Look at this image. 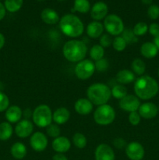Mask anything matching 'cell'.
Instances as JSON below:
<instances>
[{"instance_id": "14", "label": "cell", "mask_w": 159, "mask_h": 160, "mask_svg": "<svg viewBox=\"0 0 159 160\" xmlns=\"http://www.w3.org/2000/svg\"><path fill=\"white\" fill-rule=\"evenodd\" d=\"M138 112L141 118L145 120H151L154 118L158 113V108L153 102H145L140 105Z\"/></svg>"}, {"instance_id": "4", "label": "cell", "mask_w": 159, "mask_h": 160, "mask_svg": "<svg viewBox=\"0 0 159 160\" xmlns=\"http://www.w3.org/2000/svg\"><path fill=\"white\" fill-rule=\"evenodd\" d=\"M87 96L92 104L99 106L107 104L112 97V92L110 88L107 84L103 83H94L87 88Z\"/></svg>"}, {"instance_id": "45", "label": "cell", "mask_w": 159, "mask_h": 160, "mask_svg": "<svg viewBox=\"0 0 159 160\" xmlns=\"http://www.w3.org/2000/svg\"><path fill=\"white\" fill-rule=\"evenodd\" d=\"M33 111H31V109H26L23 112V116L25 117V119H29L30 117H32Z\"/></svg>"}, {"instance_id": "26", "label": "cell", "mask_w": 159, "mask_h": 160, "mask_svg": "<svg viewBox=\"0 0 159 160\" xmlns=\"http://www.w3.org/2000/svg\"><path fill=\"white\" fill-rule=\"evenodd\" d=\"M131 68H132V71L135 73V75H138V76H142L143 73L146 71V64L145 62L142 60L141 59H133L131 64Z\"/></svg>"}, {"instance_id": "1", "label": "cell", "mask_w": 159, "mask_h": 160, "mask_svg": "<svg viewBox=\"0 0 159 160\" xmlns=\"http://www.w3.org/2000/svg\"><path fill=\"white\" fill-rule=\"evenodd\" d=\"M136 96L142 100H149L155 97L159 92L157 81L148 75H142L134 81Z\"/></svg>"}, {"instance_id": "50", "label": "cell", "mask_w": 159, "mask_h": 160, "mask_svg": "<svg viewBox=\"0 0 159 160\" xmlns=\"http://www.w3.org/2000/svg\"><path fill=\"white\" fill-rule=\"evenodd\" d=\"M157 75H158V77H159V69H158V71H157Z\"/></svg>"}, {"instance_id": "21", "label": "cell", "mask_w": 159, "mask_h": 160, "mask_svg": "<svg viewBox=\"0 0 159 160\" xmlns=\"http://www.w3.org/2000/svg\"><path fill=\"white\" fill-rule=\"evenodd\" d=\"M41 18L45 23L49 25L55 24V23H59L60 20V17H59L58 12L50 8H46L42 10L41 13Z\"/></svg>"}, {"instance_id": "34", "label": "cell", "mask_w": 159, "mask_h": 160, "mask_svg": "<svg viewBox=\"0 0 159 160\" xmlns=\"http://www.w3.org/2000/svg\"><path fill=\"white\" fill-rule=\"evenodd\" d=\"M46 134L50 138H52L54 139L61 136V129L59 128V125L56 124L55 123H51L49 126L46 128Z\"/></svg>"}, {"instance_id": "43", "label": "cell", "mask_w": 159, "mask_h": 160, "mask_svg": "<svg viewBox=\"0 0 159 160\" xmlns=\"http://www.w3.org/2000/svg\"><path fill=\"white\" fill-rule=\"evenodd\" d=\"M52 160H69L67 156L63 153H56L52 156Z\"/></svg>"}, {"instance_id": "22", "label": "cell", "mask_w": 159, "mask_h": 160, "mask_svg": "<svg viewBox=\"0 0 159 160\" xmlns=\"http://www.w3.org/2000/svg\"><path fill=\"white\" fill-rule=\"evenodd\" d=\"M140 54L147 59H153L157 56V52H158V49L154 45V42H144L140 46Z\"/></svg>"}, {"instance_id": "35", "label": "cell", "mask_w": 159, "mask_h": 160, "mask_svg": "<svg viewBox=\"0 0 159 160\" xmlns=\"http://www.w3.org/2000/svg\"><path fill=\"white\" fill-rule=\"evenodd\" d=\"M132 31L135 34L136 36H142L144 35L148 31V26L144 22H139L134 25L132 28Z\"/></svg>"}, {"instance_id": "48", "label": "cell", "mask_w": 159, "mask_h": 160, "mask_svg": "<svg viewBox=\"0 0 159 160\" xmlns=\"http://www.w3.org/2000/svg\"><path fill=\"white\" fill-rule=\"evenodd\" d=\"M141 2L144 5H151L152 3L153 0H141Z\"/></svg>"}, {"instance_id": "39", "label": "cell", "mask_w": 159, "mask_h": 160, "mask_svg": "<svg viewBox=\"0 0 159 160\" xmlns=\"http://www.w3.org/2000/svg\"><path fill=\"white\" fill-rule=\"evenodd\" d=\"M128 120H129V122L130 123V124H132V126H137L140 123L141 117H140V115L139 114V112L137 111L131 112H129Z\"/></svg>"}, {"instance_id": "18", "label": "cell", "mask_w": 159, "mask_h": 160, "mask_svg": "<svg viewBox=\"0 0 159 160\" xmlns=\"http://www.w3.org/2000/svg\"><path fill=\"white\" fill-rule=\"evenodd\" d=\"M5 117L9 123H18L20 120H21L22 117H23V110L18 106H16V105L10 106L6 110Z\"/></svg>"}, {"instance_id": "6", "label": "cell", "mask_w": 159, "mask_h": 160, "mask_svg": "<svg viewBox=\"0 0 159 160\" xmlns=\"http://www.w3.org/2000/svg\"><path fill=\"white\" fill-rule=\"evenodd\" d=\"M116 113L112 106L108 104L98 106L94 112V120L100 126H108L113 123Z\"/></svg>"}, {"instance_id": "40", "label": "cell", "mask_w": 159, "mask_h": 160, "mask_svg": "<svg viewBox=\"0 0 159 160\" xmlns=\"http://www.w3.org/2000/svg\"><path fill=\"white\" fill-rule=\"evenodd\" d=\"M100 45L103 47V48H108V47L111 46L112 45V39L110 34H103L100 37L99 40Z\"/></svg>"}, {"instance_id": "5", "label": "cell", "mask_w": 159, "mask_h": 160, "mask_svg": "<svg viewBox=\"0 0 159 160\" xmlns=\"http://www.w3.org/2000/svg\"><path fill=\"white\" fill-rule=\"evenodd\" d=\"M52 114V111L48 105L41 104L33 111V122L38 128H46L53 121Z\"/></svg>"}, {"instance_id": "31", "label": "cell", "mask_w": 159, "mask_h": 160, "mask_svg": "<svg viewBox=\"0 0 159 160\" xmlns=\"http://www.w3.org/2000/svg\"><path fill=\"white\" fill-rule=\"evenodd\" d=\"M73 143L79 149H83L87 146V140L86 136L82 133H76L73 136Z\"/></svg>"}, {"instance_id": "29", "label": "cell", "mask_w": 159, "mask_h": 160, "mask_svg": "<svg viewBox=\"0 0 159 160\" xmlns=\"http://www.w3.org/2000/svg\"><path fill=\"white\" fill-rule=\"evenodd\" d=\"M23 0H5V7L10 12H16L23 6Z\"/></svg>"}, {"instance_id": "7", "label": "cell", "mask_w": 159, "mask_h": 160, "mask_svg": "<svg viewBox=\"0 0 159 160\" xmlns=\"http://www.w3.org/2000/svg\"><path fill=\"white\" fill-rule=\"evenodd\" d=\"M104 28L111 36H119L124 31V23L118 16L110 14L104 18Z\"/></svg>"}, {"instance_id": "12", "label": "cell", "mask_w": 159, "mask_h": 160, "mask_svg": "<svg viewBox=\"0 0 159 160\" xmlns=\"http://www.w3.org/2000/svg\"><path fill=\"white\" fill-rule=\"evenodd\" d=\"M14 131L20 138H26L30 137L34 131V123L30 120L23 119L17 123Z\"/></svg>"}, {"instance_id": "37", "label": "cell", "mask_w": 159, "mask_h": 160, "mask_svg": "<svg viewBox=\"0 0 159 160\" xmlns=\"http://www.w3.org/2000/svg\"><path fill=\"white\" fill-rule=\"evenodd\" d=\"M9 106V97L3 92H0V112L6 111Z\"/></svg>"}, {"instance_id": "3", "label": "cell", "mask_w": 159, "mask_h": 160, "mask_svg": "<svg viewBox=\"0 0 159 160\" xmlns=\"http://www.w3.org/2000/svg\"><path fill=\"white\" fill-rule=\"evenodd\" d=\"M87 47L84 42L76 39L67 41L62 48V53L65 59L71 62H79L85 58Z\"/></svg>"}, {"instance_id": "24", "label": "cell", "mask_w": 159, "mask_h": 160, "mask_svg": "<svg viewBox=\"0 0 159 160\" xmlns=\"http://www.w3.org/2000/svg\"><path fill=\"white\" fill-rule=\"evenodd\" d=\"M10 153L12 157L16 159H23L27 153L26 145L22 142H16L11 146Z\"/></svg>"}, {"instance_id": "23", "label": "cell", "mask_w": 159, "mask_h": 160, "mask_svg": "<svg viewBox=\"0 0 159 160\" xmlns=\"http://www.w3.org/2000/svg\"><path fill=\"white\" fill-rule=\"evenodd\" d=\"M116 80L120 84H128L136 81V75L131 70L124 69L117 73Z\"/></svg>"}, {"instance_id": "9", "label": "cell", "mask_w": 159, "mask_h": 160, "mask_svg": "<svg viewBox=\"0 0 159 160\" xmlns=\"http://www.w3.org/2000/svg\"><path fill=\"white\" fill-rule=\"evenodd\" d=\"M126 155L130 160H142L145 156V150L143 145L138 142H131L127 144Z\"/></svg>"}, {"instance_id": "13", "label": "cell", "mask_w": 159, "mask_h": 160, "mask_svg": "<svg viewBox=\"0 0 159 160\" xmlns=\"http://www.w3.org/2000/svg\"><path fill=\"white\" fill-rule=\"evenodd\" d=\"M95 160H115V154L110 145L100 144L94 152Z\"/></svg>"}, {"instance_id": "17", "label": "cell", "mask_w": 159, "mask_h": 160, "mask_svg": "<svg viewBox=\"0 0 159 160\" xmlns=\"http://www.w3.org/2000/svg\"><path fill=\"white\" fill-rule=\"evenodd\" d=\"M75 111L78 114L82 116H86L90 114L93 110V104L88 98H79L75 102Z\"/></svg>"}, {"instance_id": "11", "label": "cell", "mask_w": 159, "mask_h": 160, "mask_svg": "<svg viewBox=\"0 0 159 160\" xmlns=\"http://www.w3.org/2000/svg\"><path fill=\"white\" fill-rule=\"evenodd\" d=\"M140 100L134 95H127L119 100V107L126 112H135L140 108Z\"/></svg>"}, {"instance_id": "16", "label": "cell", "mask_w": 159, "mask_h": 160, "mask_svg": "<svg viewBox=\"0 0 159 160\" xmlns=\"http://www.w3.org/2000/svg\"><path fill=\"white\" fill-rule=\"evenodd\" d=\"M51 147L57 153H65L71 148V142L65 136H59L52 141Z\"/></svg>"}, {"instance_id": "20", "label": "cell", "mask_w": 159, "mask_h": 160, "mask_svg": "<svg viewBox=\"0 0 159 160\" xmlns=\"http://www.w3.org/2000/svg\"><path fill=\"white\" fill-rule=\"evenodd\" d=\"M70 118V112L65 107H59L53 112L52 120L58 125H62L66 123Z\"/></svg>"}, {"instance_id": "47", "label": "cell", "mask_w": 159, "mask_h": 160, "mask_svg": "<svg viewBox=\"0 0 159 160\" xmlns=\"http://www.w3.org/2000/svg\"><path fill=\"white\" fill-rule=\"evenodd\" d=\"M154 45H156V47H157V49H158V51H159V35L154 38Z\"/></svg>"}, {"instance_id": "32", "label": "cell", "mask_w": 159, "mask_h": 160, "mask_svg": "<svg viewBox=\"0 0 159 160\" xmlns=\"http://www.w3.org/2000/svg\"><path fill=\"white\" fill-rule=\"evenodd\" d=\"M122 37L126 41L127 45L128 44L132 45V44L137 43L138 42V38L135 35V34L132 31V29H129V28L124 29V31L122 33Z\"/></svg>"}, {"instance_id": "25", "label": "cell", "mask_w": 159, "mask_h": 160, "mask_svg": "<svg viewBox=\"0 0 159 160\" xmlns=\"http://www.w3.org/2000/svg\"><path fill=\"white\" fill-rule=\"evenodd\" d=\"M13 128L9 122H2L0 123V140L7 141L12 137Z\"/></svg>"}, {"instance_id": "19", "label": "cell", "mask_w": 159, "mask_h": 160, "mask_svg": "<svg viewBox=\"0 0 159 160\" xmlns=\"http://www.w3.org/2000/svg\"><path fill=\"white\" fill-rule=\"evenodd\" d=\"M104 29V25L101 22L94 20V21L89 23L86 31H87V34L88 35V37H90V38L96 39L102 35Z\"/></svg>"}, {"instance_id": "42", "label": "cell", "mask_w": 159, "mask_h": 160, "mask_svg": "<svg viewBox=\"0 0 159 160\" xmlns=\"http://www.w3.org/2000/svg\"><path fill=\"white\" fill-rule=\"evenodd\" d=\"M148 31L154 38L159 35V24L157 23H153L148 27Z\"/></svg>"}, {"instance_id": "2", "label": "cell", "mask_w": 159, "mask_h": 160, "mask_svg": "<svg viewBox=\"0 0 159 160\" xmlns=\"http://www.w3.org/2000/svg\"><path fill=\"white\" fill-rule=\"evenodd\" d=\"M61 31L69 38H76L82 35L84 31V25L82 20L74 14H65L59 20Z\"/></svg>"}, {"instance_id": "51", "label": "cell", "mask_w": 159, "mask_h": 160, "mask_svg": "<svg viewBox=\"0 0 159 160\" xmlns=\"http://www.w3.org/2000/svg\"><path fill=\"white\" fill-rule=\"evenodd\" d=\"M158 112H159V106H158Z\"/></svg>"}, {"instance_id": "44", "label": "cell", "mask_w": 159, "mask_h": 160, "mask_svg": "<svg viewBox=\"0 0 159 160\" xmlns=\"http://www.w3.org/2000/svg\"><path fill=\"white\" fill-rule=\"evenodd\" d=\"M6 13V9L4 5L2 2H0V20H2L5 17Z\"/></svg>"}, {"instance_id": "30", "label": "cell", "mask_w": 159, "mask_h": 160, "mask_svg": "<svg viewBox=\"0 0 159 160\" xmlns=\"http://www.w3.org/2000/svg\"><path fill=\"white\" fill-rule=\"evenodd\" d=\"M111 92H112V96L119 100L128 95L127 88L124 87V85L120 84L113 86L112 88L111 89Z\"/></svg>"}, {"instance_id": "8", "label": "cell", "mask_w": 159, "mask_h": 160, "mask_svg": "<svg viewBox=\"0 0 159 160\" xmlns=\"http://www.w3.org/2000/svg\"><path fill=\"white\" fill-rule=\"evenodd\" d=\"M94 72V62H92V60L90 59H84L77 62L74 69V73L76 78L82 81L91 78Z\"/></svg>"}, {"instance_id": "28", "label": "cell", "mask_w": 159, "mask_h": 160, "mask_svg": "<svg viewBox=\"0 0 159 160\" xmlns=\"http://www.w3.org/2000/svg\"><path fill=\"white\" fill-rule=\"evenodd\" d=\"M104 48L100 45H94L90 49V57L92 60L98 61L104 58Z\"/></svg>"}, {"instance_id": "10", "label": "cell", "mask_w": 159, "mask_h": 160, "mask_svg": "<svg viewBox=\"0 0 159 160\" xmlns=\"http://www.w3.org/2000/svg\"><path fill=\"white\" fill-rule=\"evenodd\" d=\"M30 145L34 151L41 152L46 149L48 145L47 136L44 133L37 131L34 133L30 138Z\"/></svg>"}, {"instance_id": "33", "label": "cell", "mask_w": 159, "mask_h": 160, "mask_svg": "<svg viewBox=\"0 0 159 160\" xmlns=\"http://www.w3.org/2000/svg\"><path fill=\"white\" fill-rule=\"evenodd\" d=\"M112 47L117 52H123L126 49L127 44L122 36H116L112 40Z\"/></svg>"}, {"instance_id": "27", "label": "cell", "mask_w": 159, "mask_h": 160, "mask_svg": "<svg viewBox=\"0 0 159 160\" xmlns=\"http://www.w3.org/2000/svg\"><path fill=\"white\" fill-rule=\"evenodd\" d=\"M90 9V4L88 0H75L73 6V12L80 13H87Z\"/></svg>"}, {"instance_id": "36", "label": "cell", "mask_w": 159, "mask_h": 160, "mask_svg": "<svg viewBox=\"0 0 159 160\" xmlns=\"http://www.w3.org/2000/svg\"><path fill=\"white\" fill-rule=\"evenodd\" d=\"M95 65V70L98 72H104L108 70L109 67V62L107 59L105 58H102V59H99V60L96 61L94 63Z\"/></svg>"}, {"instance_id": "49", "label": "cell", "mask_w": 159, "mask_h": 160, "mask_svg": "<svg viewBox=\"0 0 159 160\" xmlns=\"http://www.w3.org/2000/svg\"><path fill=\"white\" fill-rule=\"evenodd\" d=\"M59 1H60V2H63V1H65V0H59Z\"/></svg>"}, {"instance_id": "38", "label": "cell", "mask_w": 159, "mask_h": 160, "mask_svg": "<svg viewBox=\"0 0 159 160\" xmlns=\"http://www.w3.org/2000/svg\"><path fill=\"white\" fill-rule=\"evenodd\" d=\"M147 15L151 20L159 18V6L157 5H151L147 9Z\"/></svg>"}, {"instance_id": "46", "label": "cell", "mask_w": 159, "mask_h": 160, "mask_svg": "<svg viewBox=\"0 0 159 160\" xmlns=\"http://www.w3.org/2000/svg\"><path fill=\"white\" fill-rule=\"evenodd\" d=\"M5 43H6V38L5 36L2 33H0V50L4 47Z\"/></svg>"}, {"instance_id": "41", "label": "cell", "mask_w": 159, "mask_h": 160, "mask_svg": "<svg viewBox=\"0 0 159 160\" xmlns=\"http://www.w3.org/2000/svg\"><path fill=\"white\" fill-rule=\"evenodd\" d=\"M113 145L115 146V148L117 149H123V148H126L127 143H126V140L123 139V138H115L113 140Z\"/></svg>"}, {"instance_id": "15", "label": "cell", "mask_w": 159, "mask_h": 160, "mask_svg": "<svg viewBox=\"0 0 159 160\" xmlns=\"http://www.w3.org/2000/svg\"><path fill=\"white\" fill-rule=\"evenodd\" d=\"M108 8L104 2H97L90 9V17L95 21H99L107 17Z\"/></svg>"}]
</instances>
